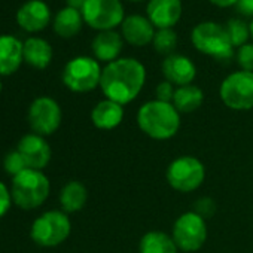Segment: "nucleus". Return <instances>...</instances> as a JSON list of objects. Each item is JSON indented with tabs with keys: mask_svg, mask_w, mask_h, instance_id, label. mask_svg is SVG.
<instances>
[{
	"mask_svg": "<svg viewBox=\"0 0 253 253\" xmlns=\"http://www.w3.org/2000/svg\"><path fill=\"white\" fill-rule=\"evenodd\" d=\"M145 82V66L136 58L121 57L103 69L100 88L106 98L125 106L139 97Z\"/></svg>",
	"mask_w": 253,
	"mask_h": 253,
	"instance_id": "f257e3e1",
	"label": "nucleus"
},
{
	"mask_svg": "<svg viewBox=\"0 0 253 253\" xmlns=\"http://www.w3.org/2000/svg\"><path fill=\"white\" fill-rule=\"evenodd\" d=\"M137 125L143 134L154 140H170L180 128V113L173 103L151 100L140 106Z\"/></svg>",
	"mask_w": 253,
	"mask_h": 253,
	"instance_id": "f03ea898",
	"label": "nucleus"
},
{
	"mask_svg": "<svg viewBox=\"0 0 253 253\" xmlns=\"http://www.w3.org/2000/svg\"><path fill=\"white\" fill-rule=\"evenodd\" d=\"M192 45L197 51L217 61H229L235 57L234 46L228 38L225 26L213 21H204L194 27L191 33Z\"/></svg>",
	"mask_w": 253,
	"mask_h": 253,
	"instance_id": "7ed1b4c3",
	"label": "nucleus"
},
{
	"mask_svg": "<svg viewBox=\"0 0 253 253\" xmlns=\"http://www.w3.org/2000/svg\"><path fill=\"white\" fill-rule=\"evenodd\" d=\"M49 189V180L42 173V170L27 169L14 177L11 195L18 207L24 210H32L46 201Z\"/></svg>",
	"mask_w": 253,
	"mask_h": 253,
	"instance_id": "20e7f679",
	"label": "nucleus"
},
{
	"mask_svg": "<svg viewBox=\"0 0 253 253\" xmlns=\"http://www.w3.org/2000/svg\"><path fill=\"white\" fill-rule=\"evenodd\" d=\"M166 179L174 191L188 194L198 189L204 183L206 167L197 157L183 155L169 164Z\"/></svg>",
	"mask_w": 253,
	"mask_h": 253,
	"instance_id": "39448f33",
	"label": "nucleus"
},
{
	"mask_svg": "<svg viewBox=\"0 0 253 253\" xmlns=\"http://www.w3.org/2000/svg\"><path fill=\"white\" fill-rule=\"evenodd\" d=\"M72 231V222L67 213L49 210L41 214L32 225L30 235L33 241L43 247H55L67 240Z\"/></svg>",
	"mask_w": 253,
	"mask_h": 253,
	"instance_id": "423d86ee",
	"label": "nucleus"
},
{
	"mask_svg": "<svg viewBox=\"0 0 253 253\" xmlns=\"http://www.w3.org/2000/svg\"><path fill=\"white\" fill-rule=\"evenodd\" d=\"M101 72L98 61L92 57H75L63 70V82L73 92H89L100 86Z\"/></svg>",
	"mask_w": 253,
	"mask_h": 253,
	"instance_id": "0eeeda50",
	"label": "nucleus"
},
{
	"mask_svg": "<svg viewBox=\"0 0 253 253\" xmlns=\"http://www.w3.org/2000/svg\"><path fill=\"white\" fill-rule=\"evenodd\" d=\"M222 103L237 112L253 109V72L238 70L228 75L219 88Z\"/></svg>",
	"mask_w": 253,
	"mask_h": 253,
	"instance_id": "6e6552de",
	"label": "nucleus"
},
{
	"mask_svg": "<svg viewBox=\"0 0 253 253\" xmlns=\"http://www.w3.org/2000/svg\"><path fill=\"white\" fill-rule=\"evenodd\" d=\"M171 237L179 250L186 253L198 252L207 240L206 219L192 210L182 213L173 225Z\"/></svg>",
	"mask_w": 253,
	"mask_h": 253,
	"instance_id": "1a4fd4ad",
	"label": "nucleus"
},
{
	"mask_svg": "<svg viewBox=\"0 0 253 253\" xmlns=\"http://www.w3.org/2000/svg\"><path fill=\"white\" fill-rule=\"evenodd\" d=\"M81 12L84 21L98 32L113 30L125 20L121 0H88Z\"/></svg>",
	"mask_w": 253,
	"mask_h": 253,
	"instance_id": "9d476101",
	"label": "nucleus"
},
{
	"mask_svg": "<svg viewBox=\"0 0 253 253\" xmlns=\"http://www.w3.org/2000/svg\"><path fill=\"white\" fill-rule=\"evenodd\" d=\"M61 107L51 97H38L29 107V124L39 136H49L61 124Z\"/></svg>",
	"mask_w": 253,
	"mask_h": 253,
	"instance_id": "9b49d317",
	"label": "nucleus"
},
{
	"mask_svg": "<svg viewBox=\"0 0 253 253\" xmlns=\"http://www.w3.org/2000/svg\"><path fill=\"white\" fill-rule=\"evenodd\" d=\"M17 151L23 155L29 169L42 170L51 161V148L43 136L36 133L26 134L20 142Z\"/></svg>",
	"mask_w": 253,
	"mask_h": 253,
	"instance_id": "f8f14e48",
	"label": "nucleus"
},
{
	"mask_svg": "<svg viewBox=\"0 0 253 253\" xmlns=\"http://www.w3.org/2000/svg\"><path fill=\"white\" fill-rule=\"evenodd\" d=\"M146 17L155 29H173L182 17V0H149Z\"/></svg>",
	"mask_w": 253,
	"mask_h": 253,
	"instance_id": "ddd939ff",
	"label": "nucleus"
},
{
	"mask_svg": "<svg viewBox=\"0 0 253 253\" xmlns=\"http://www.w3.org/2000/svg\"><path fill=\"white\" fill-rule=\"evenodd\" d=\"M122 39L133 46H146L152 43L155 36V27L148 17L134 14L125 17L121 24Z\"/></svg>",
	"mask_w": 253,
	"mask_h": 253,
	"instance_id": "4468645a",
	"label": "nucleus"
},
{
	"mask_svg": "<svg viewBox=\"0 0 253 253\" xmlns=\"http://www.w3.org/2000/svg\"><path fill=\"white\" fill-rule=\"evenodd\" d=\"M163 75L173 85H191L197 76V67L191 58L182 54H171L163 61Z\"/></svg>",
	"mask_w": 253,
	"mask_h": 253,
	"instance_id": "2eb2a0df",
	"label": "nucleus"
},
{
	"mask_svg": "<svg viewBox=\"0 0 253 253\" xmlns=\"http://www.w3.org/2000/svg\"><path fill=\"white\" fill-rule=\"evenodd\" d=\"M51 21L49 6L43 0H29L17 12V23L26 32L35 33L43 30Z\"/></svg>",
	"mask_w": 253,
	"mask_h": 253,
	"instance_id": "dca6fc26",
	"label": "nucleus"
},
{
	"mask_svg": "<svg viewBox=\"0 0 253 253\" xmlns=\"http://www.w3.org/2000/svg\"><path fill=\"white\" fill-rule=\"evenodd\" d=\"M124 106L112 101L109 98L98 101L92 112H91V121L95 128L98 130H115L116 126L121 125L124 121Z\"/></svg>",
	"mask_w": 253,
	"mask_h": 253,
	"instance_id": "f3484780",
	"label": "nucleus"
},
{
	"mask_svg": "<svg viewBox=\"0 0 253 253\" xmlns=\"http://www.w3.org/2000/svg\"><path fill=\"white\" fill-rule=\"evenodd\" d=\"M122 36L115 30H106L97 33L92 39L91 49L97 61H106L107 64L118 60L122 51Z\"/></svg>",
	"mask_w": 253,
	"mask_h": 253,
	"instance_id": "a211bd4d",
	"label": "nucleus"
},
{
	"mask_svg": "<svg viewBox=\"0 0 253 253\" xmlns=\"http://www.w3.org/2000/svg\"><path fill=\"white\" fill-rule=\"evenodd\" d=\"M23 43L11 35L0 36V75L15 73L23 63Z\"/></svg>",
	"mask_w": 253,
	"mask_h": 253,
	"instance_id": "6ab92c4d",
	"label": "nucleus"
},
{
	"mask_svg": "<svg viewBox=\"0 0 253 253\" xmlns=\"http://www.w3.org/2000/svg\"><path fill=\"white\" fill-rule=\"evenodd\" d=\"M24 61L35 69H46L52 61V46L42 38H29L23 43Z\"/></svg>",
	"mask_w": 253,
	"mask_h": 253,
	"instance_id": "aec40b11",
	"label": "nucleus"
},
{
	"mask_svg": "<svg viewBox=\"0 0 253 253\" xmlns=\"http://www.w3.org/2000/svg\"><path fill=\"white\" fill-rule=\"evenodd\" d=\"M88 200V191L84 183L70 180L60 192V204L64 213H75L85 207Z\"/></svg>",
	"mask_w": 253,
	"mask_h": 253,
	"instance_id": "412c9836",
	"label": "nucleus"
},
{
	"mask_svg": "<svg viewBox=\"0 0 253 253\" xmlns=\"http://www.w3.org/2000/svg\"><path fill=\"white\" fill-rule=\"evenodd\" d=\"M139 253H179V247L167 232L149 231L140 238Z\"/></svg>",
	"mask_w": 253,
	"mask_h": 253,
	"instance_id": "4be33fe9",
	"label": "nucleus"
},
{
	"mask_svg": "<svg viewBox=\"0 0 253 253\" xmlns=\"http://www.w3.org/2000/svg\"><path fill=\"white\" fill-rule=\"evenodd\" d=\"M171 103L179 113H192L204 103V92L200 86L192 84L177 86Z\"/></svg>",
	"mask_w": 253,
	"mask_h": 253,
	"instance_id": "5701e85b",
	"label": "nucleus"
},
{
	"mask_svg": "<svg viewBox=\"0 0 253 253\" xmlns=\"http://www.w3.org/2000/svg\"><path fill=\"white\" fill-rule=\"evenodd\" d=\"M82 12L73 8H63L54 18V32L61 38H73L82 29Z\"/></svg>",
	"mask_w": 253,
	"mask_h": 253,
	"instance_id": "b1692460",
	"label": "nucleus"
},
{
	"mask_svg": "<svg viewBox=\"0 0 253 253\" xmlns=\"http://www.w3.org/2000/svg\"><path fill=\"white\" fill-rule=\"evenodd\" d=\"M154 49L161 55H171L174 54V49L177 46V35L173 29H161L155 32L154 41H152Z\"/></svg>",
	"mask_w": 253,
	"mask_h": 253,
	"instance_id": "393cba45",
	"label": "nucleus"
},
{
	"mask_svg": "<svg viewBox=\"0 0 253 253\" xmlns=\"http://www.w3.org/2000/svg\"><path fill=\"white\" fill-rule=\"evenodd\" d=\"M225 30L228 33V38L234 48H240L247 43L250 38V29L249 26L238 18H232L225 24Z\"/></svg>",
	"mask_w": 253,
	"mask_h": 253,
	"instance_id": "a878e982",
	"label": "nucleus"
},
{
	"mask_svg": "<svg viewBox=\"0 0 253 253\" xmlns=\"http://www.w3.org/2000/svg\"><path fill=\"white\" fill-rule=\"evenodd\" d=\"M3 167H5V171L8 174L14 176V177L17 174H20L21 171H24V170L29 169L26 160L23 158V155L17 149L12 151V152H9V154H6V157L3 160Z\"/></svg>",
	"mask_w": 253,
	"mask_h": 253,
	"instance_id": "bb28decb",
	"label": "nucleus"
},
{
	"mask_svg": "<svg viewBox=\"0 0 253 253\" xmlns=\"http://www.w3.org/2000/svg\"><path fill=\"white\" fill-rule=\"evenodd\" d=\"M235 60L241 70L253 72V43H246L240 46L235 52Z\"/></svg>",
	"mask_w": 253,
	"mask_h": 253,
	"instance_id": "cd10ccee",
	"label": "nucleus"
},
{
	"mask_svg": "<svg viewBox=\"0 0 253 253\" xmlns=\"http://www.w3.org/2000/svg\"><path fill=\"white\" fill-rule=\"evenodd\" d=\"M197 214H200L203 219H209L214 214L216 211V203L209 198V197H201L195 201V206H194V210Z\"/></svg>",
	"mask_w": 253,
	"mask_h": 253,
	"instance_id": "c85d7f7f",
	"label": "nucleus"
},
{
	"mask_svg": "<svg viewBox=\"0 0 253 253\" xmlns=\"http://www.w3.org/2000/svg\"><path fill=\"white\" fill-rule=\"evenodd\" d=\"M174 92H176L174 85L171 82H169V81H163L155 88V100L166 101V103H171L173 101V97H174Z\"/></svg>",
	"mask_w": 253,
	"mask_h": 253,
	"instance_id": "c756f323",
	"label": "nucleus"
},
{
	"mask_svg": "<svg viewBox=\"0 0 253 253\" xmlns=\"http://www.w3.org/2000/svg\"><path fill=\"white\" fill-rule=\"evenodd\" d=\"M11 201H12L11 192L8 191L5 183L0 182V217L6 214V211L11 207Z\"/></svg>",
	"mask_w": 253,
	"mask_h": 253,
	"instance_id": "7c9ffc66",
	"label": "nucleus"
},
{
	"mask_svg": "<svg viewBox=\"0 0 253 253\" xmlns=\"http://www.w3.org/2000/svg\"><path fill=\"white\" fill-rule=\"evenodd\" d=\"M235 9L243 17H253V0H238Z\"/></svg>",
	"mask_w": 253,
	"mask_h": 253,
	"instance_id": "2f4dec72",
	"label": "nucleus"
},
{
	"mask_svg": "<svg viewBox=\"0 0 253 253\" xmlns=\"http://www.w3.org/2000/svg\"><path fill=\"white\" fill-rule=\"evenodd\" d=\"M210 2L217 8H229V6H235L238 0H210Z\"/></svg>",
	"mask_w": 253,
	"mask_h": 253,
	"instance_id": "473e14b6",
	"label": "nucleus"
},
{
	"mask_svg": "<svg viewBox=\"0 0 253 253\" xmlns=\"http://www.w3.org/2000/svg\"><path fill=\"white\" fill-rule=\"evenodd\" d=\"M66 2H67V6H69V8L82 11V8L85 6V3L88 2V0H66Z\"/></svg>",
	"mask_w": 253,
	"mask_h": 253,
	"instance_id": "72a5a7b5",
	"label": "nucleus"
},
{
	"mask_svg": "<svg viewBox=\"0 0 253 253\" xmlns=\"http://www.w3.org/2000/svg\"><path fill=\"white\" fill-rule=\"evenodd\" d=\"M249 29H250V36H252V39H253V20H252V23L249 24Z\"/></svg>",
	"mask_w": 253,
	"mask_h": 253,
	"instance_id": "f704fd0d",
	"label": "nucleus"
},
{
	"mask_svg": "<svg viewBox=\"0 0 253 253\" xmlns=\"http://www.w3.org/2000/svg\"><path fill=\"white\" fill-rule=\"evenodd\" d=\"M130 2H145V0H130Z\"/></svg>",
	"mask_w": 253,
	"mask_h": 253,
	"instance_id": "c9c22d12",
	"label": "nucleus"
},
{
	"mask_svg": "<svg viewBox=\"0 0 253 253\" xmlns=\"http://www.w3.org/2000/svg\"><path fill=\"white\" fill-rule=\"evenodd\" d=\"M0 91H2V81H0Z\"/></svg>",
	"mask_w": 253,
	"mask_h": 253,
	"instance_id": "e433bc0d",
	"label": "nucleus"
}]
</instances>
